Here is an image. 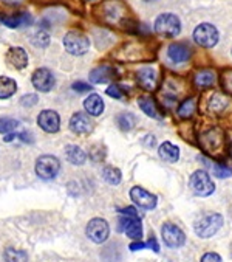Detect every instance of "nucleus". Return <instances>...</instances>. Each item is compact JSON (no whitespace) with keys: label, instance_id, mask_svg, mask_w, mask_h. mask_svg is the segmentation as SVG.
Returning <instances> with one entry per match:
<instances>
[{"label":"nucleus","instance_id":"nucleus-40","mask_svg":"<svg viewBox=\"0 0 232 262\" xmlns=\"http://www.w3.org/2000/svg\"><path fill=\"white\" fill-rule=\"evenodd\" d=\"M143 248H147V244H144V242H141V241H136V242L130 244V250H132V251L143 250Z\"/></svg>","mask_w":232,"mask_h":262},{"label":"nucleus","instance_id":"nucleus-42","mask_svg":"<svg viewBox=\"0 0 232 262\" xmlns=\"http://www.w3.org/2000/svg\"><path fill=\"white\" fill-rule=\"evenodd\" d=\"M4 4H7V5H19V4H22L24 0H2Z\"/></svg>","mask_w":232,"mask_h":262},{"label":"nucleus","instance_id":"nucleus-2","mask_svg":"<svg viewBox=\"0 0 232 262\" xmlns=\"http://www.w3.org/2000/svg\"><path fill=\"white\" fill-rule=\"evenodd\" d=\"M155 31L164 37H175L181 31V22L175 14H161L155 20Z\"/></svg>","mask_w":232,"mask_h":262},{"label":"nucleus","instance_id":"nucleus-38","mask_svg":"<svg viewBox=\"0 0 232 262\" xmlns=\"http://www.w3.org/2000/svg\"><path fill=\"white\" fill-rule=\"evenodd\" d=\"M17 138H20L24 143H33L34 140H33V137H31V134H28V132H20V134H17L16 135Z\"/></svg>","mask_w":232,"mask_h":262},{"label":"nucleus","instance_id":"nucleus-19","mask_svg":"<svg viewBox=\"0 0 232 262\" xmlns=\"http://www.w3.org/2000/svg\"><path fill=\"white\" fill-rule=\"evenodd\" d=\"M159 157L164 160V162H169V163H175L178 162L180 159V149L175 146V144H172L170 141H164L159 144Z\"/></svg>","mask_w":232,"mask_h":262},{"label":"nucleus","instance_id":"nucleus-27","mask_svg":"<svg viewBox=\"0 0 232 262\" xmlns=\"http://www.w3.org/2000/svg\"><path fill=\"white\" fill-rule=\"evenodd\" d=\"M195 107H197V101L195 98H188L186 101H183L180 104V107H178V117L186 120V118H191L195 112Z\"/></svg>","mask_w":232,"mask_h":262},{"label":"nucleus","instance_id":"nucleus-39","mask_svg":"<svg viewBox=\"0 0 232 262\" xmlns=\"http://www.w3.org/2000/svg\"><path fill=\"white\" fill-rule=\"evenodd\" d=\"M147 248H152L155 253H158V251H159V245H158V242H156V239H155V237H150V239H149V242H147Z\"/></svg>","mask_w":232,"mask_h":262},{"label":"nucleus","instance_id":"nucleus-35","mask_svg":"<svg viewBox=\"0 0 232 262\" xmlns=\"http://www.w3.org/2000/svg\"><path fill=\"white\" fill-rule=\"evenodd\" d=\"M200 262H221V257H220V254H217L214 251H209V253L203 254Z\"/></svg>","mask_w":232,"mask_h":262},{"label":"nucleus","instance_id":"nucleus-22","mask_svg":"<svg viewBox=\"0 0 232 262\" xmlns=\"http://www.w3.org/2000/svg\"><path fill=\"white\" fill-rule=\"evenodd\" d=\"M203 143L207 150H217V149H221V146L224 144V138L221 132L211 130V132H206V135L203 137Z\"/></svg>","mask_w":232,"mask_h":262},{"label":"nucleus","instance_id":"nucleus-45","mask_svg":"<svg viewBox=\"0 0 232 262\" xmlns=\"http://www.w3.org/2000/svg\"><path fill=\"white\" fill-rule=\"evenodd\" d=\"M230 154H232V146H230Z\"/></svg>","mask_w":232,"mask_h":262},{"label":"nucleus","instance_id":"nucleus-21","mask_svg":"<svg viewBox=\"0 0 232 262\" xmlns=\"http://www.w3.org/2000/svg\"><path fill=\"white\" fill-rule=\"evenodd\" d=\"M65 157H67V160L72 165H76V166L78 165H84L85 160H87L85 152L79 146H76V144H70V146L65 147Z\"/></svg>","mask_w":232,"mask_h":262},{"label":"nucleus","instance_id":"nucleus-20","mask_svg":"<svg viewBox=\"0 0 232 262\" xmlns=\"http://www.w3.org/2000/svg\"><path fill=\"white\" fill-rule=\"evenodd\" d=\"M84 107L85 111L93 115V117H99L104 112V101L99 95L91 93L90 96H87V99L84 101Z\"/></svg>","mask_w":232,"mask_h":262},{"label":"nucleus","instance_id":"nucleus-33","mask_svg":"<svg viewBox=\"0 0 232 262\" xmlns=\"http://www.w3.org/2000/svg\"><path fill=\"white\" fill-rule=\"evenodd\" d=\"M107 95L111 96V98H116V99H123L124 93L121 90V87L118 84H111L108 89H107Z\"/></svg>","mask_w":232,"mask_h":262},{"label":"nucleus","instance_id":"nucleus-13","mask_svg":"<svg viewBox=\"0 0 232 262\" xmlns=\"http://www.w3.org/2000/svg\"><path fill=\"white\" fill-rule=\"evenodd\" d=\"M8 64L16 70H24L28 66V55L27 51L20 47H11L7 53Z\"/></svg>","mask_w":232,"mask_h":262},{"label":"nucleus","instance_id":"nucleus-43","mask_svg":"<svg viewBox=\"0 0 232 262\" xmlns=\"http://www.w3.org/2000/svg\"><path fill=\"white\" fill-rule=\"evenodd\" d=\"M144 2H155V0H144Z\"/></svg>","mask_w":232,"mask_h":262},{"label":"nucleus","instance_id":"nucleus-8","mask_svg":"<svg viewBox=\"0 0 232 262\" xmlns=\"http://www.w3.org/2000/svg\"><path fill=\"white\" fill-rule=\"evenodd\" d=\"M108 234H110V227L104 219L95 217L87 224V236L90 241L96 244H102L107 241Z\"/></svg>","mask_w":232,"mask_h":262},{"label":"nucleus","instance_id":"nucleus-26","mask_svg":"<svg viewBox=\"0 0 232 262\" xmlns=\"http://www.w3.org/2000/svg\"><path fill=\"white\" fill-rule=\"evenodd\" d=\"M195 84L200 89H207L215 84V75L211 70H203L195 75Z\"/></svg>","mask_w":232,"mask_h":262},{"label":"nucleus","instance_id":"nucleus-10","mask_svg":"<svg viewBox=\"0 0 232 262\" xmlns=\"http://www.w3.org/2000/svg\"><path fill=\"white\" fill-rule=\"evenodd\" d=\"M37 124L48 134H56L61 127V118L54 111H42L37 117Z\"/></svg>","mask_w":232,"mask_h":262},{"label":"nucleus","instance_id":"nucleus-23","mask_svg":"<svg viewBox=\"0 0 232 262\" xmlns=\"http://www.w3.org/2000/svg\"><path fill=\"white\" fill-rule=\"evenodd\" d=\"M17 90V84L14 79L8 76H0V99L11 98Z\"/></svg>","mask_w":232,"mask_h":262},{"label":"nucleus","instance_id":"nucleus-18","mask_svg":"<svg viewBox=\"0 0 232 262\" xmlns=\"http://www.w3.org/2000/svg\"><path fill=\"white\" fill-rule=\"evenodd\" d=\"M114 78V70L110 66H101L90 72V81L93 84H105Z\"/></svg>","mask_w":232,"mask_h":262},{"label":"nucleus","instance_id":"nucleus-7","mask_svg":"<svg viewBox=\"0 0 232 262\" xmlns=\"http://www.w3.org/2000/svg\"><path fill=\"white\" fill-rule=\"evenodd\" d=\"M194 39L204 48H212L218 42V30L211 24H201L194 31Z\"/></svg>","mask_w":232,"mask_h":262},{"label":"nucleus","instance_id":"nucleus-12","mask_svg":"<svg viewBox=\"0 0 232 262\" xmlns=\"http://www.w3.org/2000/svg\"><path fill=\"white\" fill-rule=\"evenodd\" d=\"M31 82L33 85L39 90V92H50L53 87H54V76L53 73L48 70V69H37L34 73H33V78H31Z\"/></svg>","mask_w":232,"mask_h":262},{"label":"nucleus","instance_id":"nucleus-37","mask_svg":"<svg viewBox=\"0 0 232 262\" xmlns=\"http://www.w3.org/2000/svg\"><path fill=\"white\" fill-rule=\"evenodd\" d=\"M120 213L123 216H133V217H138V213H136V209L132 208V206H127V208H121L120 209Z\"/></svg>","mask_w":232,"mask_h":262},{"label":"nucleus","instance_id":"nucleus-14","mask_svg":"<svg viewBox=\"0 0 232 262\" xmlns=\"http://www.w3.org/2000/svg\"><path fill=\"white\" fill-rule=\"evenodd\" d=\"M167 58L175 64L186 62L191 58V48L184 43H172L167 48Z\"/></svg>","mask_w":232,"mask_h":262},{"label":"nucleus","instance_id":"nucleus-5","mask_svg":"<svg viewBox=\"0 0 232 262\" xmlns=\"http://www.w3.org/2000/svg\"><path fill=\"white\" fill-rule=\"evenodd\" d=\"M189 186H191V189L197 194V195H200V197H207V195H211V194H214V191H215V185H214V182L211 180V177H209V174L206 172V171H195L192 176H191V179H189Z\"/></svg>","mask_w":232,"mask_h":262},{"label":"nucleus","instance_id":"nucleus-9","mask_svg":"<svg viewBox=\"0 0 232 262\" xmlns=\"http://www.w3.org/2000/svg\"><path fill=\"white\" fill-rule=\"evenodd\" d=\"M120 231H124L133 241H141V237H143L141 221L133 216H123L120 219Z\"/></svg>","mask_w":232,"mask_h":262},{"label":"nucleus","instance_id":"nucleus-6","mask_svg":"<svg viewBox=\"0 0 232 262\" xmlns=\"http://www.w3.org/2000/svg\"><path fill=\"white\" fill-rule=\"evenodd\" d=\"M161 236L164 244L170 248H180L186 242V236L183 230L172 222H167L161 227Z\"/></svg>","mask_w":232,"mask_h":262},{"label":"nucleus","instance_id":"nucleus-11","mask_svg":"<svg viewBox=\"0 0 232 262\" xmlns=\"http://www.w3.org/2000/svg\"><path fill=\"white\" fill-rule=\"evenodd\" d=\"M130 197L133 200V203L143 209H153L156 206V197L146 191L144 188H140V186H133L130 189Z\"/></svg>","mask_w":232,"mask_h":262},{"label":"nucleus","instance_id":"nucleus-41","mask_svg":"<svg viewBox=\"0 0 232 262\" xmlns=\"http://www.w3.org/2000/svg\"><path fill=\"white\" fill-rule=\"evenodd\" d=\"M224 89H227V92L232 93V76H229L227 79L224 78Z\"/></svg>","mask_w":232,"mask_h":262},{"label":"nucleus","instance_id":"nucleus-3","mask_svg":"<svg viewBox=\"0 0 232 262\" xmlns=\"http://www.w3.org/2000/svg\"><path fill=\"white\" fill-rule=\"evenodd\" d=\"M64 47L70 55L75 56H82L85 55L90 48V40L85 34L81 31H70L64 37Z\"/></svg>","mask_w":232,"mask_h":262},{"label":"nucleus","instance_id":"nucleus-16","mask_svg":"<svg viewBox=\"0 0 232 262\" xmlns=\"http://www.w3.org/2000/svg\"><path fill=\"white\" fill-rule=\"evenodd\" d=\"M0 22L10 28H22L31 25L33 17L28 13H19L16 16H0Z\"/></svg>","mask_w":232,"mask_h":262},{"label":"nucleus","instance_id":"nucleus-29","mask_svg":"<svg viewBox=\"0 0 232 262\" xmlns=\"http://www.w3.org/2000/svg\"><path fill=\"white\" fill-rule=\"evenodd\" d=\"M5 262H28V254L22 250L7 248L5 250Z\"/></svg>","mask_w":232,"mask_h":262},{"label":"nucleus","instance_id":"nucleus-28","mask_svg":"<svg viewBox=\"0 0 232 262\" xmlns=\"http://www.w3.org/2000/svg\"><path fill=\"white\" fill-rule=\"evenodd\" d=\"M102 179L108 183V185H120L123 176H121V171L116 169L113 166H105L102 169Z\"/></svg>","mask_w":232,"mask_h":262},{"label":"nucleus","instance_id":"nucleus-34","mask_svg":"<svg viewBox=\"0 0 232 262\" xmlns=\"http://www.w3.org/2000/svg\"><path fill=\"white\" fill-rule=\"evenodd\" d=\"M20 104H22L24 107H33V106H36V104H37V96L33 95V93L25 95V96H22Z\"/></svg>","mask_w":232,"mask_h":262},{"label":"nucleus","instance_id":"nucleus-1","mask_svg":"<svg viewBox=\"0 0 232 262\" xmlns=\"http://www.w3.org/2000/svg\"><path fill=\"white\" fill-rule=\"evenodd\" d=\"M221 227H223V216L218 214V213L204 214L200 219H197L195 224H194L195 234L198 237H203V239L212 237L214 234H217L220 231Z\"/></svg>","mask_w":232,"mask_h":262},{"label":"nucleus","instance_id":"nucleus-24","mask_svg":"<svg viewBox=\"0 0 232 262\" xmlns=\"http://www.w3.org/2000/svg\"><path fill=\"white\" fill-rule=\"evenodd\" d=\"M138 106L141 107V111L147 115V117H152V118H159L158 115V107L155 101L150 98V96H141L138 99Z\"/></svg>","mask_w":232,"mask_h":262},{"label":"nucleus","instance_id":"nucleus-15","mask_svg":"<svg viewBox=\"0 0 232 262\" xmlns=\"http://www.w3.org/2000/svg\"><path fill=\"white\" fill-rule=\"evenodd\" d=\"M70 130L78 134V135H84L88 134L91 130V121L85 114H75L70 120Z\"/></svg>","mask_w":232,"mask_h":262},{"label":"nucleus","instance_id":"nucleus-31","mask_svg":"<svg viewBox=\"0 0 232 262\" xmlns=\"http://www.w3.org/2000/svg\"><path fill=\"white\" fill-rule=\"evenodd\" d=\"M212 172L218 179H229L232 177V168L226 165H212Z\"/></svg>","mask_w":232,"mask_h":262},{"label":"nucleus","instance_id":"nucleus-17","mask_svg":"<svg viewBox=\"0 0 232 262\" xmlns=\"http://www.w3.org/2000/svg\"><path fill=\"white\" fill-rule=\"evenodd\" d=\"M158 73L152 67H144L138 72V82L146 90H153L156 87Z\"/></svg>","mask_w":232,"mask_h":262},{"label":"nucleus","instance_id":"nucleus-32","mask_svg":"<svg viewBox=\"0 0 232 262\" xmlns=\"http://www.w3.org/2000/svg\"><path fill=\"white\" fill-rule=\"evenodd\" d=\"M33 43H34L36 47L43 48V47H47V45L50 43V37H48V34H47L45 31H37V33L34 34V37H33Z\"/></svg>","mask_w":232,"mask_h":262},{"label":"nucleus","instance_id":"nucleus-25","mask_svg":"<svg viewBox=\"0 0 232 262\" xmlns=\"http://www.w3.org/2000/svg\"><path fill=\"white\" fill-rule=\"evenodd\" d=\"M116 124H118V127L123 130V132H129L135 127L136 124V117L130 112H123L120 114L118 117H116Z\"/></svg>","mask_w":232,"mask_h":262},{"label":"nucleus","instance_id":"nucleus-36","mask_svg":"<svg viewBox=\"0 0 232 262\" xmlns=\"http://www.w3.org/2000/svg\"><path fill=\"white\" fill-rule=\"evenodd\" d=\"M73 90L75 92H78V93H85V92H90L91 90V87L88 85V84H85V82H75L73 84Z\"/></svg>","mask_w":232,"mask_h":262},{"label":"nucleus","instance_id":"nucleus-4","mask_svg":"<svg viewBox=\"0 0 232 262\" xmlns=\"http://www.w3.org/2000/svg\"><path fill=\"white\" fill-rule=\"evenodd\" d=\"M61 171V163L54 155H42L36 162V174L42 180H53Z\"/></svg>","mask_w":232,"mask_h":262},{"label":"nucleus","instance_id":"nucleus-44","mask_svg":"<svg viewBox=\"0 0 232 262\" xmlns=\"http://www.w3.org/2000/svg\"><path fill=\"white\" fill-rule=\"evenodd\" d=\"M230 256H232V244H230Z\"/></svg>","mask_w":232,"mask_h":262},{"label":"nucleus","instance_id":"nucleus-30","mask_svg":"<svg viewBox=\"0 0 232 262\" xmlns=\"http://www.w3.org/2000/svg\"><path fill=\"white\" fill-rule=\"evenodd\" d=\"M17 127H19L17 120H14L11 117H2V118H0V134H2V135L13 134Z\"/></svg>","mask_w":232,"mask_h":262}]
</instances>
